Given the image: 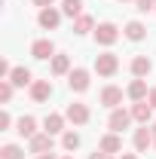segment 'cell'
<instances>
[{
	"mask_svg": "<svg viewBox=\"0 0 156 159\" xmlns=\"http://www.w3.org/2000/svg\"><path fill=\"white\" fill-rule=\"evenodd\" d=\"M89 159H113V156H110V153H104V150H95Z\"/></svg>",
	"mask_w": 156,
	"mask_h": 159,
	"instance_id": "29",
	"label": "cell"
},
{
	"mask_svg": "<svg viewBox=\"0 0 156 159\" xmlns=\"http://www.w3.org/2000/svg\"><path fill=\"white\" fill-rule=\"evenodd\" d=\"M61 147H64V150H77L80 147V135L77 132H64V135H61Z\"/></svg>",
	"mask_w": 156,
	"mask_h": 159,
	"instance_id": "23",
	"label": "cell"
},
{
	"mask_svg": "<svg viewBox=\"0 0 156 159\" xmlns=\"http://www.w3.org/2000/svg\"><path fill=\"white\" fill-rule=\"evenodd\" d=\"M61 12L71 16V19L83 16V0H61Z\"/></svg>",
	"mask_w": 156,
	"mask_h": 159,
	"instance_id": "21",
	"label": "cell"
},
{
	"mask_svg": "<svg viewBox=\"0 0 156 159\" xmlns=\"http://www.w3.org/2000/svg\"><path fill=\"white\" fill-rule=\"evenodd\" d=\"M101 104L117 110L119 104H122V89H119V86H104V89H101Z\"/></svg>",
	"mask_w": 156,
	"mask_h": 159,
	"instance_id": "7",
	"label": "cell"
},
{
	"mask_svg": "<svg viewBox=\"0 0 156 159\" xmlns=\"http://www.w3.org/2000/svg\"><path fill=\"white\" fill-rule=\"evenodd\" d=\"M150 70H153V64H150V58H147V55H135V58H132V74H135L138 80L147 77Z\"/></svg>",
	"mask_w": 156,
	"mask_h": 159,
	"instance_id": "14",
	"label": "cell"
},
{
	"mask_svg": "<svg viewBox=\"0 0 156 159\" xmlns=\"http://www.w3.org/2000/svg\"><path fill=\"white\" fill-rule=\"evenodd\" d=\"M64 116L71 119L74 125H86V122H89V107H86V104H80V101H74V104H67Z\"/></svg>",
	"mask_w": 156,
	"mask_h": 159,
	"instance_id": "5",
	"label": "cell"
},
{
	"mask_svg": "<svg viewBox=\"0 0 156 159\" xmlns=\"http://www.w3.org/2000/svg\"><path fill=\"white\" fill-rule=\"evenodd\" d=\"M132 116H135L141 125H147V122L153 119V104H150V101H135V107H132Z\"/></svg>",
	"mask_w": 156,
	"mask_h": 159,
	"instance_id": "10",
	"label": "cell"
},
{
	"mask_svg": "<svg viewBox=\"0 0 156 159\" xmlns=\"http://www.w3.org/2000/svg\"><path fill=\"white\" fill-rule=\"evenodd\" d=\"M64 159H74V156H64Z\"/></svg>",
	"mask_w": 156,
	"mask_h": 159,
	"instance_id": "34",
	"label": "cell"
},
{
	"mask_svg": "<svg viewBox=\"0 0 156 159\" xmlns=\"http://www.w3.org/2000/svg\"><path fill=\"white\" fill-rule=\"evenodd\" d=\"M67 86H71L74 92H86V89H89V70H86V67H74V70L67 74Z\"/></svg>",
	"mask_w": 156,
	"mask_h": 159,
	"instance_id": "4",
	"label": "cell"
},
{
	"mask_svg": "<svg viewBox=\"0 0 156 159\" xmlns=\"http://www.w3.org/2000/svg\"><path fill=\"white\" fill-rule=\"evenodd\" d=\"M19 135L21 138H34V135H37V119L34 116H21L19 119Z\"/></svg>",
	"mask_w": 156,
	"mask_h": 159,
	"instance_id": "18",
	"label": "cell"
},
{
	"mask_svg": "<svg viewBox=\"0 0 156 159\" xmlns=\"http://www.w3.org/2000/svg\"><path fill=\"white\" fill-rule=\"evenodd\" d=\"M147 101L153 104V110H156V86H153V89H150V95H147Z\"/></svg>",
	"mask_w": 156,
	"mask_h": 159,
	"instance_id": "30",
	"label": "cell"
},
{
	"mask_svg": "<svg viewBox=\"0 0 156 159\" xmlns=\"http://www.w3.org/2000/svg\"><path fill=\"white\" fill-rule=\"evenodd\" d=\"M9 74H12V67H9V61L3 58L0 61V80H9Z\"/></svg>",
	"mask_w": 156,
	"mask_h": 159,
	"instance_id": "27",
	"label": "cell"
},
{
	"mask_svg": "<svg viewBox=\"0 0 156 159\" xmlns=\"http://www.w3.org/2000/svg\"><path fill=\"white\" fill-rule=\"evenodd\" d=\"M49 67H52V74H55V77L71 74V58H67V55H52V64H49Z\"/></svg>",
	"mask_w": 156,
	"mask_h": 159,
	"instance_id": "19",
	"label": "cell"
},
{
	"mask_svg": "<svg viewBox=\"0 0 156 159\" xmlns=\"http://www.w3.org/2000/svg\"><path fill=\"white\" fill-rule=\"evenodd\" d=\"M34 3H37L40 9H46V6H52V3H55V0H34Z\"/></svg>",
	"mask_w": 156,
	"mask_h": 159,
	"instance_id": "31",
	"label": "cell"
},
{
	"mask_svg": "<svg viewBox=\"0 0 156 159\" xmlns=\"http://www.w3.org/2000/svg\"><path fill=\"white\" fill-rule=\"evenodd\" d=\"M64 119H67V116H61V113H49V116L43 119V125H46L49 135H58L61 129H64Z\"/></svg>",
	"mask_w": 156,
	"mask_h": 159,
	"instance_id": "17",
	"label": "cell"
},
{
	"mask_svg": "<svg viewBox=\"0 0 156 159\" xmlns=\"http://www.w3.org/2000/svg\"><path fill=\"white\" fill-rule=\"evenodd\" d=\"M153 132H156V129H153Z\"/></svg>",
	"mask_w": 156,
	"mask_h": 159,
	"instance_id": "37",
	"label": "cell"
},
{
	"mask_svg": "<svg viewBox=\"0 0 156 159\" xmlns=\"http://www.w3.org/2000/svg\"><path fill=\"white\" fill-rule=\"evenodd\" d=\"M119 159H138V156H132V153H122V156H119Z\"/></svg>",
	"mask_w": 156,
	"mask_h": 159,
	"instance_id": "33",
	"label": "cell"
},
{
	"mask_svg": "<svg viewBox=\"0 0 156 159\" xmlns=\"http://www.w3.org/2000/svg\"><path fill=\"white\" fill-rule=\"evenodd\" d=\"M31 55L40 61H46V58H52L55 55V46H52V40H34V46H31Z\"/></svg>",
	"mask_w": 156,
	"mask_h": 159,
	"instance_id": "9",
	"label": "cell"
},
{
	"mask_svg": "<svg viewBox=\"0 0 156 159\" xmlns=\"http://www.w3.org/2000/svg\"><path fill=\"white\" fill-rule=\"evenodd\" d=\"M144 34H147V28H144V25H141V21H129V25H126V37L129 40H144Z\"/></svg>",
	"mask_w": 156,
	"mask_h": 159,
	"instance_id": "22",
	"label": "cell"
},
{
	"mask_svg": "<svg viewBox=\"0 0 156 159\" xmlns=\"http://www.w3.org/2000/svg\"><path fill=\"white\" fill-rule=\"evenodd\" d=\"M95 40L101 43V46H113V43L119 40V28L113 25V21H101V25L95 28Z\"/></svg>",
	"mask_w": 156,
	"mask_h": 159,
	"instance_id": "1",
	"label": "cell"
},
{
	"mask_svg": "<svg viewBox=\"0 0 156 159\" xmlns=\"http://www.w3.org/2000/svg\"><path fill=\"white\" fill-rule=\"evenodd\" d=\"M31 153H52V135L49 132H43V135H34L31 138Z\"/></svg>",
	"mask_w": 156,
	"mask_h": 159,
	"instance_id": "12",
	"label": "cell"
},
{
	"mask_svg": "<svg viewBox=\"0 0 156 159\" xmlns=\"http://www.w3.org/2000/svg\"><path fill=\"white\" fill-rule=\"evenodd\" d=\"M98 150H104V153H110V156H113V153L122 150V138H119L117 132H110V135H104V138L98 141Z\"/></svg>",
	"mask_w": 156,
	"mask_h": 159,
	"instance_id": "11",
	"label": "cell"
},
{
	"mask_svg": "<svg viewBox=\"0 0 156 159\" xmlns=\"http://www.w3.org/2000/svg\"><path fill=\"white\" fill-rule=\"evenodd\" d=\"M37 159H55V156H52V153H40Z\"/></svg>",
	"mask_w": 156,
	"mask_h": 159,
	"instance_id": "32",
	"label": "cell"
},
{
	"mask_svg": "<svg viewBox=\"0 0 156 159\" xmlns=\"http://www.w3.org/2000/svg\"><path fill=\"white\" fill-rule=\"evenodd\" d=\"M49 95H52V83H49V80H34V83H31V98L37 101V104L49 101Z\"/></svg>",
	"mask_w": 156,
	"mask_h": 159,
	"instance_id": "6",
	"label": "cell"
},
{
	"mask_svg": "<svg viewBox=\"0 0 156 159\" xmlns=\"http://www.w3.org/2000/svg\"><path fill=\"white\" fill-rule=\"evenodd\" d=\"M153 141H156V138H153V132H150L147 125H144V129H138V132H135V147L141 150V153H144V150H147V147H150Z\"/></svg>",
	"mask_w": 156,
	"mask_h": 159,
	"instance_id": "16",
	"label": "cell"
},
{
	"mask_svg": "<svg viewBox=\"0 0 156 159\" xmlns=\"http://www.w3.org/2000/svg\"><path fill=\"white\" fill-rule=\"evenodd\" d=\"M9 83H12V86H19V89H25V86H31L34 80H31V70H28V67H12Z\"/></svg>",
	"mask_w": 156,
	"mask_h": 159,
	"instance_id": "15",
	"label": "cell"
},
{
	"mask_svg": "<svg viewBox=\"0 0 156 159\" xmlns=\"http://www.w3.org/2000/svg\"><path fill=\"white\" fill-rule=\"evenodd\" d=\"M9 122H12V116L3 110V113H0V129H9Z\"/></svg>",
	"mask_w": 156,
	"mask_h": 159,
	"instance_id": "28",
	"label": "cell"
},
{
	"mask_svg": "<svg viewBox=\"0 0 156 159\" xmlns=\"http://www.w3.org/2000/svg\"><path fill=\"white\" fill-rule=\"evenodd\" d=\"M95 70L101 74V77H113V74L119 70V58L113 55V52H101V55L95 58Z\"/></svg>",
	"mask_w": 156,
	"mask_h": 159,
	"instance_id": "2",
	"label": "cell"
},
{
	"mask_svg": "<svg viewBox=\"0 0 156 159\" xmlns=\"http://www.w3.org/2000/svg\"><path fill=\"white\" fill-rule=\"evenodd\" d=\"M0 159H25V153H21V147H16V144H6L0 150Z\"/></svg>",
	"mask_w": 156,
	"mask_h": 159,
	"instance_id": "24",
	"label": "cell"
},
{
	"mask_svg": "<svg viewBox=\"0 0 156 159\" xmlns=\"http://www.w3.org/2000/svg\"><path fill=\"white\" fill-rule=\"evenodd\" d=\"M12 89H16V86H12L9 80H3V83H0V101H3V104H9V98H12Z\"/></svg>",
	"mask_w": 156,
	"mask_h": 159,
	"instance_id": "25",
	"label": "cell"
},
{
	"mask_svg": "<svg viewBox=\"0 0 156 159\" xmlns=\"http://www.w3.org/2000/svg\"><path fill=\"white\" fill-rule=\"evenodd\" d=\"M89 31H95L92 16H77V19H74V34H89Z\"/></svg>",
	"mask_w": 156,
	"mask_h": 159,
	"instance_id": "20",
	"label": "cell"
},
{
	"mask_svg": "<svg viewBox=\"0 0 156 159\" xmlns=\"http://www.w3.org/2000/svg\"><path fill=\"white\" fill-rule=\"evenodd\" d=\"M135 9L138 12H150V9H156V0H135Z\"/></svg>",
	"mask_w": 156,
	"mask_h": 159,
	"instance_id": "26",
	"label": "cell"
},
{
	"mask_svg": "<svg viewBox=\"0 0 156 159\" xmlns=\"http://www.w3.org/2000/svg\"><path fill=\"white\" fill-rule=\"evenodd\" d=\"M153 147H156V141H153Z\"/></svg>",
	"mask_w": 156,
	"mask_h": 159,
	"instance_id": "36",
	"label": "cell"
},
{
	"mask_svg": "<svg viewBox=\"0 0 156 159\" xmlns=\"http://www.w3.org/2000/svg\"><path fill=\"white\" fill-rule=\"evenodd\" d=\"M153 12H156V9H153Z\"/></svg>",
	"mask_w": 156,
	"mask_h": 159,
	"instance_id": "38",
	"label": "cell"
},
{
	"mask_svg": "<svg viewBox=\"0 0 156 159\" xmlns=\"http://www.w3.org/2000/svg\"><path fill=\"white\" fill-rule=\"evenodd\" d=\"M132 110H122V107H117L113 113H110V119H107V125H110V132H122V129H129V122H132Z\"/></svg>",
	"mask_w": 156,
	"mask_h": 159,
	"instance_id": "3",
	"label": "cell"
},
{
	"mask_svg": "<svg viewBox=\"0 0 156 159\" xmlns=\"http://www.w3.org/2000/svg\"><path fill=\"white\" fill-rule=\"evenodd\" d=\"M126 95H129L132 101H147V95H150V92H147V83L135 77V80H132V86L126 89Z\"/></svg>",
	"mask_w": 156,
	"mask_h": 159,
	"instance_id": "13",
	"label": "cell"
},
{
	"mask_svg": "<svg viewBox=\"0 0 156 159\" xmlns=\"http://www.w3.org/2000/svg\"><path fill=\"white\" fill-rule=\"evenodd\" d=\"M40 28H46V31H52V28H58V21H61V12L58 9H52V6H46V9H40Z\"/></svg>",
	"mask_w": 156,
	"mask_h": 159,
	"instance_id": "8",
	"label": "cell"
},
{
	"mask_svg": "<svg viewBox=\"0 0 156 159\" xmlns=\"http://www.w3.org/2000/svg\"><path fill=\"white\" fill-rule=\"evenodd\" d=\"M119 3H126V0H119Z\"/></svg>",
	"mask_w": 156,
	"mask_h": 159,
	"instance_id": "35",
	"label": "cell"
}]
</instances>
